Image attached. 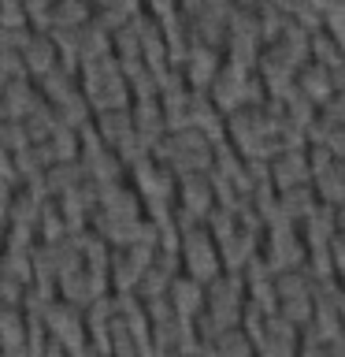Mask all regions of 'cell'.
Returning <instances> with one entry per match:
<instances>
[{
    "label": "cell",
    "mask_w": 345,
    "mask_h": 357,
    "mask_svg": "<svg viewBox=\"0 0 345 357\" xmlns=\"http://www.w3.org/2000/svg\"><path fill=\"white\" fill-rule=\"evenodd\" d=\"M152 160L163 164L175 178L204 175L208 167H211V142L200 130H193V127L167 130L163 138L152 145Z\"/></svg>",
    "instance_id": "1"
},
{
    "label": "cell",
    "mask_w": 345,
    "mask_h": 357,
    "mask_svg": "<svg viewBox=\"0 0 345 357\" xmlns=\"http://www.w3.org/2000/svg\"><path fill=\"white\" fill-rule=\"evenodd\" d=\"M178 272L186 279H193V283H200V287L211 283V279L223 272L219 250H216V242H211V234L204 231V223L178 234Z\"/></svg>",
    "instance_id": "2"
},
{
    "label": "cell",
    "mask_w": 345,
    "mask_h": 357,
    "mask_svg": "<svg viewBox=\"0 0 345 357\" xmlns=\"http://www.w3.org/2000/svg\"><path fill=\"white\" fill-rule=\"evenodd\" d=\"M219 63H223V52L208 49V45H200V41H186V56H182V67H178V71H182V82H186L189 93H208Z\"/></svg>",
    "instance_id": "3"
},
{
    "label": "cell",
    "mask_w": 345,
    "mask_h": 357,
    "mask_svg": "<svg viewBox=\"0 0 345 357\" xmlns=\"http://www.w3.org/2000/svg\"><path fill=\"white\" fill-rule=\"evenodd\" d=\"M175 208L189 212V216L200 220V223L208 220V212L216 208V194H211L208 172H204V175H186V178H175Z\"/></svg>",
    "instance_id": "4"
},
{
    "label": "cell",
    "mask_w": 345,
    "mask_h": 357,
    "mask_svg": "<svg viewBox=\"0 0 345 357\" xmlns=\"http://www.w3.org/2000/svg\"><path fill=\"white\" fill-rule=\"evenodd\" d=\"M267 178H271L275 194L294 190V186H308L312 175H308L305 149H282L278 156H271V160H267Z\"/></svg>",
    "instance_id": "5"
},
{
    "label": "cell",
    "mask_w": 345,
    "mask_h": 357,
    "mask_svg": "<svg viewBox=\"0 0 345 357\" xmlns=\"http://www.w3.org/2000/svg\"><path fill=\"white\" fill-rule=\"evenodd\" d=\"M167 301H171V312L182 324H193L197 312L204 309V287L193 283V279L186 275H175V283L167 287Z\"/></svg>",
    "instance_id": "6"
},
{
    "label": "cell",
    "mask_w": 345,
    "mask_h": 357,
    "mask_svg": "<svg viewBox=\"0 0 345 357\" xmlns=\"http://www.w3.org/2000/svg\"><path fill=\"white\" fill-rule=\"evenodd\" d=\"M0 100H4V116L22 123L33 108H38L41 93H38V86H33L30 78H11V82L0 86Z\"/></svg>",
    "instance_id": "7"
},
{
    "label": "cell",
    "mask_w": 345,
    "mask_h": 357,
    "mask_svg": "<svg viewBox=\"0 0 345 357\" xmlns=\"http://www.w3.org/2000/svg\"><path fill=\"white\" fill-rule=\"evenodd\" d=\"M19 60H22V67H26V75H33V78H41L45 71H52V67H56V49H52L49 33H45V30H30L26 41H22V49H19Z\"/></svg>",
    "instance_id": "8"
},
{
    "label": "cell",
    "mask_w": 345,
    "mask_h": 357,
    "mask_svg": "<svg viewBox=\"0 0 345 357\" xmlns=\"http://www.w3.org/2000/svg\"><path fill=\"white\" fill-rule=\"evenodd\" d=\"M312 194H316L319 205L342 208V201H345V167H342V160H334V164L323 167L319 175H312Z\"/></svg>",
    "instance_id": "9"
},
{
    "label": "cell",
    "mask_w": 345,
    "mask_h": 357,
    "mask_svg": "<svg viewBox=\"0 0 345 357\" xmlns=\"http://www.w3.org/2000/svg\"><path fill=\"white\" fill-rule=\"evenodd\" d=\"M93 4L89 0H52L49 15H45V30H78L82 22H89Z\"/></svg>",
    "instance_id": "10"
},
{
    "label": "cell",
    "mask_w": 345,
    "mask_h": 357,
    "mask_svg": "<svg viewBox=\"0 0 345 357\" xmlns=\"http://www.w3.org/2000/svg\"><path fill=\"white\" fill-rule=\"evenodd\" d=\"M74 52H78V63H93L100 56L111 52V33L100 30L93 19L82 22V26L74 30Z\"/></svg>",
    "instance_id": "11"
},
{
    "label": "cell",
    "mask_w": 345,
    "mask_h": 357,
    "mask_svg": "<svg viewBox=\"0 0 345 357\" xmlns=\"http://www.w3.org/2000/svg\"><path fill=\"white\" fill-rule=\"evenodd\" d=\"M33 86H38V93H41L45 100H49V105H60V100H67V97H71L74 89H78V75L63 71V67L56 63L52 71H45Z\"/></svg>",
    "instance_id": "12"
},
{
    "label": "cell",
    "mask_w": 345,
    "mask_h": 357,
    "mask_svg": "<svg viewBox=\"0 0 345 357\" xmlns=\"http://www.w3.org/2000/svg\"><path fill=\"white\" fill-rule=\"evenodd\" d=\"M294 357H345V342L342 339H323L312 328L297 335V350Z\"/></svg>",
    "instance_id": "13"
},
{
    "label": "cell",
    "mask_w": 345,
    "mask_h": 357,
    "mask_svg": "<svg viewBox=\"0 0 345 357\" xmlns=\"http://www.w3.org/2000/svg\"><path fill=\"white\" fill-rule=\"evenodd\" d=\"M0 145H4L8 153L26 149L30 138H26V130H22V123H15V119H0Z\"/></svg>",
    "instance_id": "14"
},
{
    "label": "cell",
    "mask_w": 345,
    "mask_h": 357,
    "mask_svg": "<svg viewBox=\"0 0 345 357\" xmlns=\"http://www.w3.org/2000/svg\"><path fill=\"white\" fill-rule=\"evenodd\" d=\"M30 26H0V49H22V41H26Z\"/></svg>",
    "instance_id": "15"
},
{
    "label": "cell",
    "mask_w": 345,
    "mask_h": 357,
    "mask_svg": "<svg viewBox=\"0 0 345 357\" xmlns=\"http://www.w3.org/2000/svg\"><path fill=\"white\" fill-rule=\"evenodd\" d=\"M308 4H316L319 11H330V8H342V0H308Z\"/></svg>",
    "instance_id": "16"
},
{
    "label": "cell",
    "mask_w": 345,
    "mask_h": 357,
    "mask_svg": "<svg viewBox=\"0 0 345 357\" xmlns=\"http://www.w3.org/2000/svg\"><path fill=\"white\" fill-rule=\"evenodd\" d=\"M89 4H93V0H89Z\"/></svg>",
    "instance_id": "17"
}]
</instances>
